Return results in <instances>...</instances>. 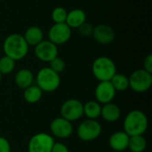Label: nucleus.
<instances>
[{
	"mask_svg": "<svg viewBox=\"0 0 152 152\" xmlns=\"http://www.w3.org/2000/svg\"><path fill=\"white\" fill-rule=\"evenodd\" d=\"M28 45L23 36L19 33L8 35L3 43V51L4 55L10 57L13 61H20L25 58L28 53Z\"/></svg>",
	"mask_w": 152,
	"mask_h": 152,
	"instance_id": "nucleus-1",
	"label": "nucleus"
},
{
	"mask_svg": "<svg viewBox=\"0 0 152 152\" xmlns=\"http://www.w3.org/2000/svg\"><path fill=\"white\" fill-rule=\"evenodd\" d=\"M149 121L144 112L139 110H131L124 120V132L129 136L142 135L148 128Z\"/></svg>",
	"mask_w": 152,
	"mask_h": 152,
	"instance_id": "nucleus-2",
	"label": "nucleus"
},
{
	"mask_svg": "<svg viewBox=\"0 0 152 152\" xmlns=\"http://www.w3.org/2000/svg\"><path fill=\"white\" fill-rule=\"evenodd\" d=\"M92 73L100 82L110 81L112 77L117 73V66L110 58L100 56L96 58L92 64Z\"/></svg>",
	"mask_w": 152,
	"mask_h": 152,
	"instance_id": "nucleus-3",
	"label": "nucleus"
},
{
	"mask_svg": "<svg viewBox=\"0 0 152 152\" xmlns=\"http://www.w3.org/2000/svg\"><path fill=\"white\" fill-rule=\"evenodd\" d=\"M37 86L46 93H52L56 91L61 85L60 74L54 72L49 67L42 68L36 77Z\"/></svg>",
	"mask_w": 152,
	"mask_h": 152,
	"instance_id": "nucleus-4",
	"label": "nucleus"
},
{
	"mask_svg": "<svg viewBox=\"0 0 152 152\" xmlns=\"http://www.w3.org/2000/svg\"><path fill=\"white\" fill-rule=\"evenodd\" d=\"M129 87L136 93L147 92L152 86V74L143 69L134 70L130 77Z\"/></svg>",
	"mask_w": 152,
	"mask_h": 152,
	"instance_id": "nucleus-5",
	"label": "nucleus"
},
{
	"mask_svg": "<svg viewBox=\"0 0 152 152\" xmlns=\"http://www.w3.org/2000/svg\"><path fill=\"white\" fill-rule=\"evenodd\" d=\"M77 134L80 140L91 142L101 135L102 126L96 119H86L78 126Z\"/></svg>",
	"mask_w": 152,
	"mask_h": 152,
	"instance_id": "nucleus-6",
	"label": "nucleus"
},
{
	"mask_svg": "<svg viewBox=\"0 0 152 152\" xmlns=\"http://www.w3.org/2000/svg\"><path fill=\"white\" fill-rule=\"evenodd\" d=\"M54 142L52 135L46 133H38L30 138L28 152H51Z\"/></svg>",
	"mask_w": 152,
	"mask_h": 152,
	"instance_id": "nucleus-7",
	"label": "nucleus"
},
{
	"mask_svg": "<svg viewBox=\"0 0 152 152\" xmlns=\"http://www.w3.org/2000/svg\"><path fill=\"white\" fill-rule=\"evenodd\" d=\"M71 37V28L65 23H54L48 30V40L54 45L66 44Z\"/></svg>",
	"mask_w": 152,
	"mask_h": 152,
	"instance_id": "nucleus-8",
	"label": "nucleus"
},
{
	"mask_svg": "<svg viewBox=\"0 0 152 152\" xmlns=\"http://www.w3.org/2000/svg\"><path fill=\"white\" fill-rule=\"evenodd\" d=\"M61 118L69 122L78 120L84 115L83 103L77 99H69L64 102L61 107Z\"/></svg>",
	"mask_w": 152,
	"mask_h": 152,
	"instance_id": "nucleus-9",
	"label": "nucleus"
},
{
	"mask_svg": "<svg viewBox=\"0 0 152 152\" xmlns=\"http://www.w3.org/2000/svg\"><path fill=\"white\" fill-rule=\"evenodd\" d=\"M34 47V53L41 61L49 63L52 60L58 56V46L49 40L44 39Z\"/></svg>",
	"mask_w": 152,
	"mask_h": 152,
	"instance_id": "nucleus-10",
	"label": "nucleus"
},
{
	"mask_svg": "<svg viewBox=\"0 0 152 152\" xmlns=\"http://www.w3.org/2000/svg\"><path fill=\"white\" fill-rule=\"evenodd\" d=\"M50 131L52 134L57 138H69L73 133V126L71 122L60 117L54 118L50 124Z\"/></svg>",
	"mask_w": 152,
	"mask_h": 152,
	"instance_id": "nucleus-11",
	"label": "nucleus"
},
{
	"mask_svg": "<svg viewBox=\"0 0 152 152\" xmlns=\"http://www.w3.org/2000/svg\"><path fill=\"white\" fill-rule=\"evenodd\" d=\"M94 94L96 102L100 104H106L112 102L116 95V90L110 81H101L95 88Z\"/></svg>",
	"mask_w": 152,
	"mask_h": 152,
	"instance_id": "nucleus-12",
	"label": "nucleus"
},
{
	"mask_svg": "<svg viewBox=\"0 0 152 152\" xmlns=\"http://www.w3.org/2000/svg\"><path fill=\"white\" fill-rule=\"evenodd\" d=\"M92 37L94 39L101 45H110L115 39L114 29L107 24H99L94 28Z\"/></svg>",
	"mask_w": 152,
	"mask_h": 152,
	"instance_id": "nucleus-13",
	"label": "nucleus"
},
{
	"mask_svg": "<svg viewBox=\"0 0 152 152\" xmlns=\"http://www.w3.org/2000/svg\"><path fill=\"white\" fill-rule=\"evenodd\" d=\"M129 138L130 136L124 131L116 132L110 137V147L115 151H123L128 148Z\"/></svg>",
	"mask_w": 152,
	"mask_h": 152,
	"instance_id": "nucleus-14",
	"label": "nucleus"
},
{
	"mask_svg": "<svg viewBox=\"0 0 152 152\" xmlns=\"http://www.w3.org/2000/svg\"><path fill=\"white\" fill-rule=\"evenodd\" d=\"M121 116L120 109L118 105L112 102H109L106 104H103L102 106L101 110V117L107 122H116L119 119Z\"/></svg>",
	"mask_w": 152,
	"mask_h": 152,
	"instance_id": "nucleus-15",
	"label": "nucleus"
},
{
	"mask_svg": "<svg viewBox=\"0 0 152 152\" xmlns=\"http://www.w3.org/2000/svg\"><path fill=\"white\" fill-rule=\"evenodd\" d=\"M86 21V13L79 8L73 9L68 12L66 24L72 29L74 28H77L84 22Z\"/></svg>",
	"mask_w": 152,
	"mask_h": 152,
	"instance_id": "nucleus-16",
	"label": "nucleus"
},
{
	"mask_svg": "<svg viewBox=\"0 0 152 152\" xmlns=\"http://www.w3.org/2000/svg\"><path fill=\"white\" fill-rule=\"evenodd\" d=\"M22 36L28 46H36L44 40V32L42 28L37 26L28 27Z\"/></svg>",
	"mask_w": 152,
	"mask_h": 152,
	"instance_id": "nucleus-17",
	"label": "nucleus"
},
{
	"mask_svg": "<svg viewBox=\"0 0 152 152\" xmlns=\"http://www.w3.org/2000/svg\"><path fill=\"white\" fill-rule=\"evenodd\" d=\"M15 85L20 89H26L27 87L33 85L34 75L28 69H21L17 71L14 77Z\"/></svg>",
	"mask_w": 152,
	"mask_h": 152,
	"instance_id": "nucleus-18",
	"label": "nucleus"
},
{
	"mask_svg": "<svg viewBox=\"0 0 152 152\" xmlns=\"http://www.w3.org/2000/svg\"><path fill=\"white\" fill-rule=\"evenodd\" d=\"M102 105L96 101H89L83 104L84 115L87 117L88 119H97L101 117Z\"/></svg>",
	"mask_w": 152,
	"mask_h": 152,
	"instance_id": "nucleus-19",
	"label": "nucleus"
},
{
	"mask_svg": "<svg viewBox=\"0 0 152 152\" xmlns=\"http://www.w3.org/2000/svg\"><path fill=\"white\" fill-rule=\"evenodd\" d=\"M43 95V91L37 86L31 85L30 86L24 89L23 98L28 103H37L40 101Z\"/></svg>",
	"mask_w": 152,
	"mask_h": 152,
	"instance_id": "nucleus-20",
	"label": "nucleus"
},
{
	"mask_svg": "<svg viewBox=\"0 0 152 152\" xmlns=\"http://www.w3.org/2000/svg\"><path fill=\"white\" fill-rule=\"evenodd\" d=\"M110 83L113 86L116 92H123L129 88V80L126 76L120 73H116L110 79Z\"/></svg>",
	"mask_w": 152,
	"mask_h": 152,
	"instance_id": "nucleus-21",
	"label": "nucleus"
},
{
	"mask_svg": "<svg viewBox=\"0 0 152 152\" xmlns=\"http://www.w3.org/2000/svg\"><path fill=\"white\" fill-rule=\"evenodd\" d=\"M147 142L142 135L130 136L128 149L132 152H143L146 149Z\"/></svg>",
	"mask_w": 152,
	"mask_h": 152,
	"instance_id": "nucleus-22",
	"label": "nucleus"
},
{
	"mask_svg": "<svg viewBox=\"0 0 152 152\" xmlns=\"http://www.w3.org/2000/svg\"><path fill=\"white\" fill-rule=\"evenodd\" d=\"M14 68L15 61L6 55H4L0 58V73L2 75H8L12 73Z\"/></svg>",
	"mask_w": 152,
	"mask_h": 152,
	"instance_id": "nucleus-23",
	"label": "nucleus"
},
{
	"mask_svg": "<svg viewBox=\"0 0 152 152\" xmlns=\"http://www.w3.org/2000/svg\"><path fill=\"white\" fill-rule=\"evenodd\" d=\"M68 15V11L62 6L55 7L51 13L52 20L54 23H65Z\"/></svg>",
	"mask_w": 152,
	"mask_h": 152,
	"instance_id": "nucleus-24",
	"label": "nucleus"
},
{
	"mask_svg": "<svg viewBox=\"0 0 152 152\" xmlns=\"http://www.w3.org/2000/svg\"><path fill=\"white\" fill-rule=\"evenodd\" d=\"M49 68L51 69H53L54 72L60 74L64 71V69L66 68V62L64 61V60L62 58L57 56L49 62Z\"/></svg>",
	"mask_w": 152,
	"mask_h": 152,
	"instance_id": "nucleus-25",
	"label": "nucleus"
},
{
	"mask_svg": "<svg viewBox=\"0 0 152 152\" xmlns=\"http://www.w3.org/2000/svg\"><path fill=\"white\" fill-rule=\"evenodd\" d=\"M94 28V27L91 23L86 21L81 26H79L77 28V30H78V33L80 34V36H82L84 37H92V35H93Z\"/></svg>",
	"mask_w": 152,
	"mask_h": 152,
	"instance_id": "nucleus-26",
	"label": "nucleus"
},
{
	"mask_svg": "<svg viewBox=\"0 0 152 152\" xmlns=\"http://www.w3.org/2000/svg\"><path fill=\"white\" fill-rule=\"evenodd\" d=\"M0 152H11V145L7 139L0 136Z\"/></svg>",
	"mask_w": 152,
	"mask_h": 152,
	"instance_id": "nucleus-27",
	"label": "nucleus"
},
{
	"mask_svg": "<svg viewBox=\"0 0 152 152\" xmlns=\"http://www.w3.org/2000/svg\"><path fill=\"white\" fill-rule=\"evenodd\" d=\"M51 152H69L68 147L61 142H54Z\"/></svg>",
	"mask_w": 152,
	"mask_h": 152,
	"instance_id": "nucleus-28",
	"label": "nucleus"
},
{
	"mask_svg": "<svg viewBox=\"0 0 152 152\" xmlns=\"http://www.w3.org/2000/svg\"><path fill=\"white\" fill-rule=\"evenodd\" d=\"M143 69L152 74V54L146 56L143 61Z\"/></svg>",
	"mask_w": 152,
	"mask_h": 152,
	"instance_id": "nucleus-29",
	"label": "nucleus"
},
{
	"mask_svg": "<svg viewBox=\"0 0 152 152\" xmlns=\"http://www.w3.org/2000/svg\"><path fill=\"white\" fill-rule=\"evenodd\" d=\"M2 76H3V75H2V74L0 73V81H1V78H2Z\"/></svg>",
	"mask_w": 152,
	"mask_h": 152,
	"instance_id": "nucleus-30",
	"label": "nucleus"
}]
</instances>
